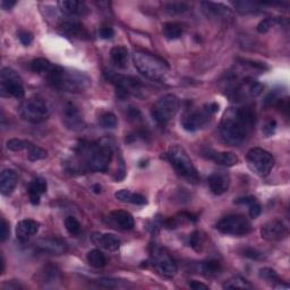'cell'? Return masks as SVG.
<instances>
[{"instance_id": "29", "label": "cell", "mask_w": 290, "mask_h": 290, "mask_svg": "<svg viewBox=\"0 0 290 290\" xmlns=\"http://www.w3.org/2000/svg\"><path fill=\"white\" fill-rule=\"evenodd\" d=\"M259 276L261 279H263L264 281H267V283L271 284L273 287L276 288H281L283 287V281L278 276V273L276 272V270H273L271 268H263L261 269L260 272H259Z\"/></svg>"}, {"instance_id": "7", "label": "cell", "mask_w": 290, "mask_h": 290, "mask_svg": "<svg viewBox=\"0 0 290 290\" xmlns=\"http://www.w3.org/2000/svg\"><path fill=\"white\" fill-rule=\"evenodd\" d=\"M181 107V100L175 95H166L160 97L151 109L153 120L160 126H166L173 119Z\"/></svg>"}, {"instance_id": "53", "label": "cell", "mask_w": 290, "mask_h": 290, "mask_svg": "<svg viewBox=\"0 0 290 290\" xmlns=\"http://www.w3.org/2000/svg\"><path fill=\"white\" fill-rule=\"evenodd\" d=\"M15 1H9V0H2L1 1V7L2 9H10L11 7L15 6Z\"/></svg>"}, {"instance_id": "1", "label": "cell", "mask_w": 290, "mask_h": 290, "mask_svg": "<svg viewBox=\"0 0 290 290\" xmlns=\"http://www.w3.org/2000/svg\"><path fill=\"white\" fill-rule=\"evenodd\" d=\"M71 170L77 174L105 173L112 160L111 145L103 142L82 141L75 148Z\"/></svg>"}, {"instance_id": "12", "label": "cell", "mask_w": 290, "mask_h": 290, "mask_svg": "<svg viewBox=\"0 0 290 290\" xmlns=\"http://www.w3.org/2000/svg\"><path fill=\"white\" fill-rule=\"evenodd\" d=\"M0 92L3 97H11L22 99L25 95L23 82L14 69L5 67L0 73Z\"/></svg>"}, {"instance_id": "46", "label": "cell", "mask_w": 290, "mask_h": 290, "mask_svg": "<svg viewBox=\"0 0 290 290\" xmlns=\"http://www.w3.org/2000/svg\"><path fill=\"white\" fill-rule=\"evenodd\" d=\"M113 35H115V31H113L112 27H110L108 25H103V26L100 27L99 36L101 39L108 40V39H111Z\"/></svg>"}, {"instance_id": "11", "label": "cell", "mask_w": 290, "mask_h": 290, "mask_svg": "<svg viewBox=\"0 0 290 290\" xmlns=\"http://www.w3.org/2000/svg\"><path fill=\"white\" fill-rule=\"evenodd\" d=\"M216 229L224 235L246 236L252 231V223L242 214H231L222 218L216 223Z\"/></svg>"}, {"instance_id": "30", "label": "cell", "mask_w": 290, "mask_h": 290, "mask_svg": "<svg viewBox=\"0 0 290 290\" xmlns=\"http://www.w3.org/2000/svg\"><path fill=\"white\" fill-rule=\"evenodd\" d=\"M201 271L206 277H215L221 273L222 265L218 260H209L201 264Z\"/></svg>"}, {"instance_id": "18", "label": "cell", "mask_w": 290, "mask_h": 290, "mask_svg": "<svg viewBox=\"0 0 290 290\" xmlns=\"http://www.w3.org/2000/svg\"><path fill=\"white\" fill-rule=\"evenodd\" d=\"M91 240L96 246L103 248V250H107L110 252H115L117 250H119V247H120V240L112 234H101V232H95V234L91 236Z\"/></svg>"}, {"instance_id": "10", "label": "cell", "mask_w": 290, "mask_h": 290, "mask_svg": "<svg viewBox=\"0 0 290 290\" xmlns=\"http://www.w3.org/2000/svg\"><path fill=\"white\" fill-rule=\"evenodd\" d=\"M246 160L250 169L260 177L268 176L275 166L273 155L267 150L261 148H253L248 151Z\"/></svg>"}, {"instance_id": "15", "label": "cell", "mask_w": 290, "mask_h": 290, "mask_svg": "<svg viewBox=\"0 0 290 290\" xmlns=\"http://www.w3.org/2000/svg\"><path fill=\"white\" fill-rule=\"evenodd\" d=\"M261 236L268 242H281L288 236V228L281 220H272L261 228Z\"/></svg>"}, {"instance_id": "33", "label": "cell", "mask_w": 290, "mask_h": 290, "mask_svg": "<svg viewBox=\"0 0 290 290\" xmlns=\"http://www.w3.org/2000/svg\"><path fill=\"white\" fill-rule=\"evenodd\" d=\"M52 66L54 65L46 58H36L31 61V69L34 73H38V74L47 75L51 71Z\"/></svg>"}, {"instance_id": "5", "label": "cell", "mask_w": 290, "mask_h": 290, "mask_svg": "<svg viewBox=\"0 0 290 290\" xmlns=\"http://www.w3.org/2000/svg\"><path fill=\"white\" fill-rule=\"evenodd\" d=\"M163 157L173 166V168L179 177L184 178L185 181L192 184L198 183L199 176L197 174V170L194 167L189 154L181 145L170 146Z\"/></svg>"}, {"instance_id": "54", "label": "cell", "mask_w": 290, "mask_h": 290, "mask_svg": "<svg viewBox=\"0 0 290 290\" xmlns=\"http://www.w3.org/2000/svg\"><path fill=\"white\" fill-rule=\"evenodd\" d=\"M0 264H1V269H0V273H3L5 271V259H3V255H0Z\"/></svg>"}, {"instance_id": "9", "label": "cell", "mask_w": 290, "mask_h": 290, "mask_svg": "<svg viewBox=\"0 0 290 290\" xmlns=\"http://www.w3.org/2000/svg\"><path fill=\"white\" fill-rule=\"evenodd\" d=\"M150 259L151 264L153 265L154 270L162 277L173 278L178 271L177 264H176L168 251L160 247L157 244L151 245Z\"/></svg>"}, {"instance_id": "2", "label": "cell", "mask_w": 290, "mask_h": 290, "mask_svg": "<svg viewBox=\"0 0 290 290\" xmlns=\"http://www.w3.org/2000/svg\"><path fill=\"white\" fill-rule=\"evenodd\" d=\"M255 121L256 113L252 105L227 109L220 122L222 140L231 146L243 144L254 130Z\"/></svg>"}, {"instance_id": "50", "label": "cell", "mask_w": 290, "mask_h": 290, "mask_svg": "<svg viewBox=\"0 0 290 290\" xmlns=\"http://www.w3.org/2000/svg\"><path fill=\"white\" fill-rule=\"evenodd\" d=\"M248 207H250V215H251V218H253V219H256L257 216L261 214V212H262V209H261L260 203L257 201L255 203L251 204V205Z\"/></svg>"}, {"instance_id": "24", "label": "cell", "mask_w": 290, "mask_h": 290, "mask_svg": "<svg viewBox=\"0 0 290 290\" xmlns=\"http://www.w3.org/2000/svg\"><path fill=\"white\" fill-rule=\"evenodd\" d=\"M17 185V174L13 169L2 170L0 175V192L2 195H10Z\"/></svg>"}, {"instance_id": "44", "label": "cell", "mask_w": 290, "mask_h": 290, "mask_svg": "<svg viewBox=\"0 0 290 290\" xmlns=\"http://www.w3.org/2000/svg\"><path fill=\"white\" fill-rule=\"evenodd\" d=\"M0 227H1V231H0V242L3 243V242H6L10 234L9 224H8V222L5 219L1 218V224H0Z\"/></svg>"}, {"instance_id": "17", "label": "cell", "mask_w": 290, "mask_h": 290, "mask_svg": "<svg viewBox=\"0 0 290 290\" xmlns=\"http://www.w3.org/2000/svg\"><path fill=\"white\" fill-rule=\"evenodd\" d=\"M58 7L60 11L65 15L71 16V17H81L89 14V7L87 3L76 0H64L58 2Z\"/></svg>"}, {"instance_id": "16", "label": "cell", "mask_w": 290, "mask_h": 290, "mask_svg": "<svg viewBox=\"0 0 290 290\" xmlns=\"http://www.w3.org/2000/svg\"><path fill=\"white\" fill-rule=\"evenodd\" d=\"M35 250L46 254L60 255L67 252V245L59 238H41L34 243Z\"/></svg>"}, {"instance_id": "51", "label": "cell", "mask_w": 290, "mask_h": 290, "mask_svg": "<svg viewBox=\"0 0 290 290\" xmlns=\"http://www.w3.org/2000/svg\"><path fill=\"white\" fill-rule=\"evenodd\" d=\"M257 199L254 197V196H245V197H240V198H237L235 203L236 204H242V205H247L250 206L251 204L255 203Z\"/></svg>"}, {"instance_id": "38", "label": "cell", "mask_w": 290, "mask_h": 290, "mask_svg": "<svg viewBox=\"0 0 290 290\" xmlns=\"http://www.w3.org/2000/svg\"><path fill=\"white\" fill-rule=\"evenodd\" d=\"M30 141L25 140H20V138H11V140L8 141L6 143L7 149L10 151H14V152H18V151L26 150L30 145Z\"/></svg>"}, {"instance_id": "26", "label": "cell", "mask_w": 290, "mask_h": 290, "mask_svg": "<svg viewBox=\"0 0 290 290\" xmlns=\"http://www.w3.org/2000/svg\"><path fill=\"white\" fill-rule=\"evenodd\" d=\"M207 158L214 161L216 165L224 166V167H232L238 163L239 159L235 153L232 152H215V151H210L207 154Z\"/></svg>"}, {"instance_id": "31", "label": "cell", "mask_w": 290, "mask_h": 290, "mask_svg": "<svg viewBox=\"0 0 290 290\" xmlns=\"http://www.w3.org/2000/svg\"><path fill=\"white\" fill-rule=\"evenodd\" d=\"M163 35L169 40H177L183 34V26L179 23L170 22L166 23L162 28Z\"/></svg>"}, {"instance_id": "52", "label": "cell", "mask_w": 290, "mask_h": 290, "mask_svg": "<svg viewBox=\"0 0 290 290\" xmlns=\"http://www.w3.org/2000/svg\"><path fill=\"white\" fill-rule=\"evenodd\" d=\"M190 287L194 290H201V289H209L206 285H204L202 283H199V281H191L190 283Z\"/></svg>"}, {"instance_id": "41", "label": "cell", "mask_w": 290, "mask_h": 290, "mask_svg": "<svg viewBox=\"0 0 290 290\" xmlns=\"http://www.w3.org/2000/svg\"><path fill=\"white\" fill-rule=\"evenodd\" d=\"M100 122H101V126L103 128L112 129L117 126V117L111 112H107L101 117Z\"/></svg>"}, {"instance_id": "25", "label": "cell", "mask_w": 290, "mask_h": 290, "mask_svg": "<svg viewBox=\"0 0 290 290\" xmlns=\"http://www.w3.org/2000/svg\"><path fill=\"white\" fill-rule=\"evenodd\" d=\"M202 7L207 16H211L213 18H229L232 15L230 8L226 7L222 3L203 2Z\"/></svg>"}, {"instance_id": "37", "label": "cell", "mask_w": 290, "mask_h": 290, "mask_svg": "<svg viewBox=\"0 0 290 290\" xmlns=\"http://www.w3.org/2000/svg\"><path fill=\"white\" fill-rule=\"evenodd\" d=\"M235 7L237 8V10L240 11V13H255L260 9L259 5L260 3L253 2V1H236L234 2Z\"/></svg>"}, {"instance_id": "28", "label": "cell", "mask_w": 290, "mask_h": 290, "mask_svg": "<svg viewBox=\"0 0 290 290\" xmlns=\"http://www.w3.org/2000/svg\"><path fill=\"white\" fill-rule=\"evenodd\" d=\"M110 57H111V60L113 61V64H115L116 66L124 68L126 67V63H127L128 51L125 47L121 46L113 47L111 49V51H110Z\"/></svg>"}, {"instance_id": "34", "label": "cell", "mask_w": 290, "mask_h": 290, "mask_svg": "<svg viewBox=\"0 0 290 290\" xmlns=\"http://www.w3.org/2000/svg\"><path fill=\"white\" fill-rule=\"evenodd\" d=\"M223 289H252L253 286L242 277H234L223 284Z\"/></svg>"}, {"instance_id": "14", "label": "cell", "mask_w": 290, "mask_h": 290, "mask_svg": "<svg viewBox=\"0 0 290 290\" xmlns=\"http://www.w3.org/2000/svg\"><path fill=\"white\" fill-rule=\"evenodd\" d=\"M211 113L205 105L201 110H192L186 112L182 118V126L187 132H196L201 129L210 119Z\"/></svg>"}, {"instance_id": "35", "label": "cell", "mask_w": 290, "mask_h": 290, "mask_svg": "<svg viewBox=\"0 0 290 290\" xmlns=\"http://www.w3.org/2000/svg\"><path fill=\"white\" fill-rule=\"evenodd\" d=\"M26 151H27L28 160H31V161L43 160V159H46L48 155V152L46 150H43L38 145H34L33 143H30V145H28Z\"/></svg>"}, {"instance_id": "49", "label": "cell", "mask_w": 290, "mask_h": 290, "mask_svg": "<svg viewBox=\"0 0 290 290\" xmlns=\"http://www.w3.org/2000/svg\"><path fill=\"white\" fill-rule=\"evenodd\" d=\"M277 128V121L276 120H269L263 127V133L265 136H271L273 133L276 132Z\"/></svg>"}, {"instance_id": "43", "label": "cell", "mask_w": 290, "mask_h": 290, "mask_svg": "<svg viewBox=\"0 0 290 290\" xmlns=\"http://www.w3.org/2000/svg\"><path fill=\"white\" fill-rule=\"evenodd\" d=\"M243 255L248 257V259L251 260H255V261H259V260H263L264 259V255L262 252L255 250V248L253 247H246L243 250Z\"/></svg>"}, {"instance_id": "48", "label": "cell", "mask_w": 290, "mask_h": 290, "mask_svg": "<svg viewBox=\"0 0 290 290\" xmlns=\"http://www.w3.org/2000/svg\"><path fill=\"white\" fill-rule=\"evenodd\" d=\"M272 25H273V19L271 18L263 19L262 22H260L259 25H257V31H259L260 33H267V32L272 27Z\"/></svg>"}, {"instance_id": "3", "label": "cell", "mask_w": 290, "mask_h": 290, "mask_svg": "<svg viewBox=\"0 0 290 290\" xmlns=\"http://www.w3.org/2000/svg\"><path fill=\"white\" fill-rule=\"evenodd\" d=\"M46 76L48 83L52 88L71 93L84 92L91 87L92 83L91 79L85 73L56 66V65L52 66L51 71Z\"/></svg>"}, {"instance_id": "45", "label": "cell", "mask_w": 290, "mask_h": 290, "mask_svg": "<svg viewBox=\"0 0 290 290\" xmlns=\"http://www.w3.org/2000/svg\"><path fill=\"white\" fill-rule=\"evenodd\" d=\"M97 284L105 288H118L119 287V281L116 279H108V278H102L97 280Z\"/></svg>"}, {"instance_id": "8", "label": "cell", "mask_w": 290, "mask_h": 290, "mask_svg": "<svg viewBox=\"0 0 290 290\" xmlns=\"http://www.w3.org/2000/svg\"><path fill=\"white\" fill-rule=\"evenodd\" d=\"M107 80L111 82L116 88L117 97L125 99L128 97H140L143 92L142 82L134 76H125L116 74L113 72L104 73Z\"/></svg>"}, {"instance_id": "20", "label": "cell", "mask_w": 290, "mask_h": 290, "mask_svg": "<svg viewBox=\"0 0 290 290\" xmlns=\"http://www.w3.org/2000/svg\"><path fill=\"white\" fill-rule=\"evenodd\" d=\"M207 182H209V186L212 193L214 195H222L229 189L230 179L227 174L220 171V173L212 174L209 179H207Z\"/></svg>"}, {"instance_id": "42", "label": "cell", "mask_w": 290, "mask_h": 290, "mask_svg": "<svg viewBox=\"0 0 290 290\" xmlns=\"http://www.w3.org/2000/svg\"><path fill=\"white\" fill-rule=\"evenodd\" d=\"M187 5L183 2H170L165 6V10L169 14H182L187 10Z\"/></svg>"}, {"instance_id": "40", "label": "cell", "mask_w": 290, "mask_h": 290, "mask_svg": "<svg viewBox=\"0 0 290 290\" xmlns=\"http://www.w3.org/2000/svg\"><path fill=\"white\" fill-rule=\"evenodd\" d=\"M189 245L195 250L196 252H199L203 247V236L199 231L192 232L189 237Z\"/></svg>"}, {"instance_id": "22", "label": "cell", "mask_w": 290, "mask_h": 290, "mask_svg": "<svg viewBox=\"0 0 290 290\" xmlns=\"http://www.w3.org/2000/svg\"><path fill=\"white\" fill-rule=\"evenodd\" d=\"M110 220L117 228L121 230H132L135 226L133 215L127 211L116 210L110 213Z\"/></svg>"}, {"instance_id": "36", "label": "cell", "mask_w": 290, "mask_h": 290, "mask_svg": "<svg viewBox=\"0 0 290 290\" xmlns=\"http://www.w3.org/2000/svg\"><path fill=\"white\" fill-rule=\"evenodd\" d=\"M59 271L52 265L44 267L43 270L41 271V281H43V283H55V281L59 280Z\"/></svg>"}, {"instance_id": "39", "label": "cell", "mask_w": 290, "mask_h": 290, "mask_svg": "<svg viewBox=\"0 0 290 290\" xmlns=\"http://www.w3.org/2000/svg\"><path fill=\"white\" fill-rule=\"evenodd\" d=\"M65 227L72 236H77L81 232V223L74 216H67L65 220Z\"/></svg>"}, {"instance_id": "32", "label": "cell", "mask_w": 290, "mask_h": 290, "mask_svg": "<svg viewBox=\"0 0 290 290\" xmlns=\"http://www.w3.org/2000/svg\"><path fill=\"white\" fill-rule=\"evenodd\" d=\"M88 263L96 269H101L107 264V259L100 250H93L88 253Z\"/></svg>"}, {"instance_id": "23", "label": "cell", "mask_w": 290, "mask_h": 290, "mask_svg": "<svg viewBox=\"0 0 290 290\" xmlns=\"http://www.w3.org/2000/svg\"><path fill=\"white\" fill-rule=\"evenodd\" d=\"M47 182L42 177H36L32 179V182L28 184L27 192L30 196V201L33 205H38L40 203V198L47 192Z\"/></svg>"}, {"instance_id": "13", "label": "cell", "mask_w": 290, "mask_h": 290, "mask_svg": "<svg viewBox=\"0 0 290 290\" xmlns=\"http://www.w3.org/2000/svg\"><path fill=\"white\" fill-rule=\"evenodd\" d=\"M61 118L65 127L73 132H80L84 128V119L80 111V109L72 102H67L64 104L61 110Z\"/></svg>"}, {"instance_id": "27", "label": "cell", "mask_w": 290, "mask_h": 290, "mask_svg": "<svg viewBox=\"0 0 290 290\" xmlns=\"http://www.w3.org/2000/svg\"><path fill=\"white\" fill-rule=\"evenodd\" d=\"M115 197L120 202L132 203V204H136V205H144V204L148 203L145 196H143L141 194L132 193V192H129L127 190L118 191L115 194Z\"/></svg>"}, {"instance_id": "19", "label": "cell", "mask_w": 290, "mask_h": 290, "mask_svg": "<svg viewBox=\"0 0 290 290\" xmlns=\"http://www.w3.org/2000/svg\"><path fill=\"white\" fill-rule=\"evenodd\" d=\"M59 32L67 38H87L89 36L83 24L77 20H65L59 25Z\"/></svg>"}, {"instance_id": "21", "label": "cell", "mask_w": 290, "mask_h": 290, "mask_svg": "<svg viewBox=\"0 0 290 290\" xmlns=\"http://www.w3.org/2000/svg\"><path fill=\"white\" fill-rule=\"evenodd\" d=\"M39 228L40 223L35 221V220H22L16 226V236H17V239L20 240V242H26L32 236L36 235V232L39 231Z\"/></svg>"}, {"instance_id": "6", "label": "cell", "mask_w": 290, "mask_h": 290, "mask_svg": "<svg viewBox=\"0 0 290 290\" xmlns=\"http://www.w3.org/2000/svg\"><path fill=\"white\" fill-rule=\"evenodd\" d=\"M18 113L22 119L38 124V122L48 119L51 113V109L43 97H31L19 104Z\"/></svg>"}, {"instance_id": "55", "label": "cell", "mask_w": 290, "mask_h": 290, "mask_svg": "<svg viewBox=\"0 0 290 290\" xmlns=\"http://www.w3.org/2000/svg\"><path fill=\"white\" fill-rule=\"evenodd\" d=\"M93 191H95V193L100 194L101 193V186L100 185H95V186H93Z\"/></svg>"}, {"instance_id": "47", "label": "cell", "mask_w": 290, "mask_h": 290, "mask_svg": "<svg viewBox=\"0 0 290 290\" xmlns=\"http://www.w3.org/2000/svg\"><path fill=\"white\" fill-rule=\"evenodd\" d=\"M18 39L20 41V43L27 47V46H30L32 41H33V35H32L30 32H27V31H19L18 32Z\"/></svg>"}, {"instance_id": "4", "label": "cell", "mask_w": 290, "mask_h": 290, "mask_svg": "<svg viewBox=\"0 0 290 290\" xmlns=\"http://www.w3.org/2000/svg\"><path fill=\"white\" fill-rule=\"evenodd\" d=\"M133 61L137 71L152 81H163L170 71L167 61L145 51L134 52Z\"/></svg>"}]
</instances>
